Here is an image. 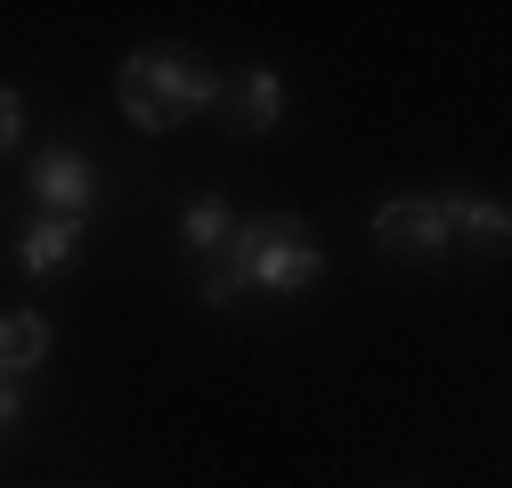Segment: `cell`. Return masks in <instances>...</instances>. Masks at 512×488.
Masks as SVG:
<instances>
[{
  "instance_id": "obj_9",
  "label": "cell",
  "mask_w": 512,
  "mask_h": 488,
  "mask_svg": "<svg viewBox=\"0 0 512 488\" xmlns=\"http://www.w3.org/2000/svg\"><path fill=\"white\" fill-rule=\"evenodd\" d=\"M17 139H25V98H17L9 82H0V155H9Z\"/></svg>"
},
{
  "instance_id": "obj_5",
  "label": "cell",
  "mask_w": 512,
  "mask_h": 488,
  "mask_svg": "<svg viewBox=\"0 0 512 488\" xmlns=\"http://www.w3.org/2000/svg\"><path fill=\"white\" fill-rule=\"evenodd\" d=\"M228 98V122H236V131L244 139H261V131H277V122H285V82L269 74V66H252L236 90H220Z\"/></svg>"
},
{
  "instance_id": "obj_6",
  "label": "cell",
  "mask_w": 512,
  "mask_h": 488,
  "mask_svg": "<svg viewBox=\"0 0 512 488\" xmlns=\"http://www.w3.org/2000/svg\"><path fill=\"white\" fill-rule=\"evenodd\" d=\"M82 228H90V220H49V212H41V220L17 236V269H25V277H57V269L74 261Z\"/></svg>"
},
{
  "instance_id": "obj_1",
  "label": "cell",
  "mask_w": 512,
  "mask_h": 488,
  "mask_svg": "<svg viewBox=\"0 0 512 488\" xmlns=\"http://www.w3.org/2000/svg\"><path fill=\"white\" fill-rule=\"evenodd\" d=\"M326 277V253L301 228V212H269V220H236L220 261L204 269V310H228L236 293H301Z\"/></svg>"
},
{
  "instance_id": "obj_2",
  "label": "cell",
  "mask_w": 512,
  "mask_h": 488,
  "mask_svg": "<svg viewBox=\"0 0 512 488\" xmlns=\"http://www.w3.org/2000/svg\"><path fill=\"white\" fill-rule=\"evenodd\" d=\"M220 74L204 66V57H187V49H131L114 66V106L122 122H139V131H179V122H196L204 106H220Z\"/></svg>"
},
{
  "instance_id": "obj_7",
  "label": "cell",
  "mask_w": 512,
  "mask_h": 488,
  "mask_svg": "<svg viewBox=\"0 0 512 488\" xmlns=\"http://www.w3.org/2000/svg\"><path fill=\"white\" fill-rule=\"evenodd\" d=\"M41 358H49V318L41 310H0V383L33 375Z\"/></svg>"
},
{
  "instance_id": "obj_10",
  "label": "cell",
  "mask_w": 512,
  "mask_h": 488,
  "mask_svg": "<svg viewBox=\"0 0 512 488\" xmlns=\"http://www.w3.org/2000/svg\"><path fill=\"white\" fill-rule=\"evenodd\" d=\"M25 423V399H17V383H0V432H17Z\"/></svg>"
},
{
  "instance_id": "obj_4",
  "label": "cell",
  "mask_w": 512,
  "mask_h": 488,
  "mask_svg": "<svg viewBox=\"0 0 512 488\" xmlns=\"http://www.w3.org/2000/svg\"><path fill=\"white\" fill-rule=\"evenodd\" d=\"M33 204L49 212V220H90V204H98V171H90V155H74V147H49V155H33Z\"/></svg>"
},
{
  "instance_id": "obj_3",
  "label": "cell",
  "mask_w": 512,
  "mask_h": 488,
  "mask_svg": "<svg viewBox=\"0 0 512 488\" xmlns=\"http://www.w3.org/2000/svg\"><path fill=\"white\" fill-rule=\"evenodd\" d=\"M366 236H374V253H391V261L439 269L447 244H456V196H391L366 220Z\"/></svg>"
},
{
  "instance_id": "obj_8",
  "label": "cell",
  "mask_w": 512,
  "mask_h": 488,
  "mask_svg": "<svg viewBox=\"0 0 512 488\" xmlns=\"http://www.w3.org/2000/svg\"><path fill=\"white\" fill-rule=\"evenodd\" d=\"M228 228H236V220H228V204H220V196H196V204L179 212V236L196 244V253H220V244H228Z\"/></svg>"
}]
</instances>
